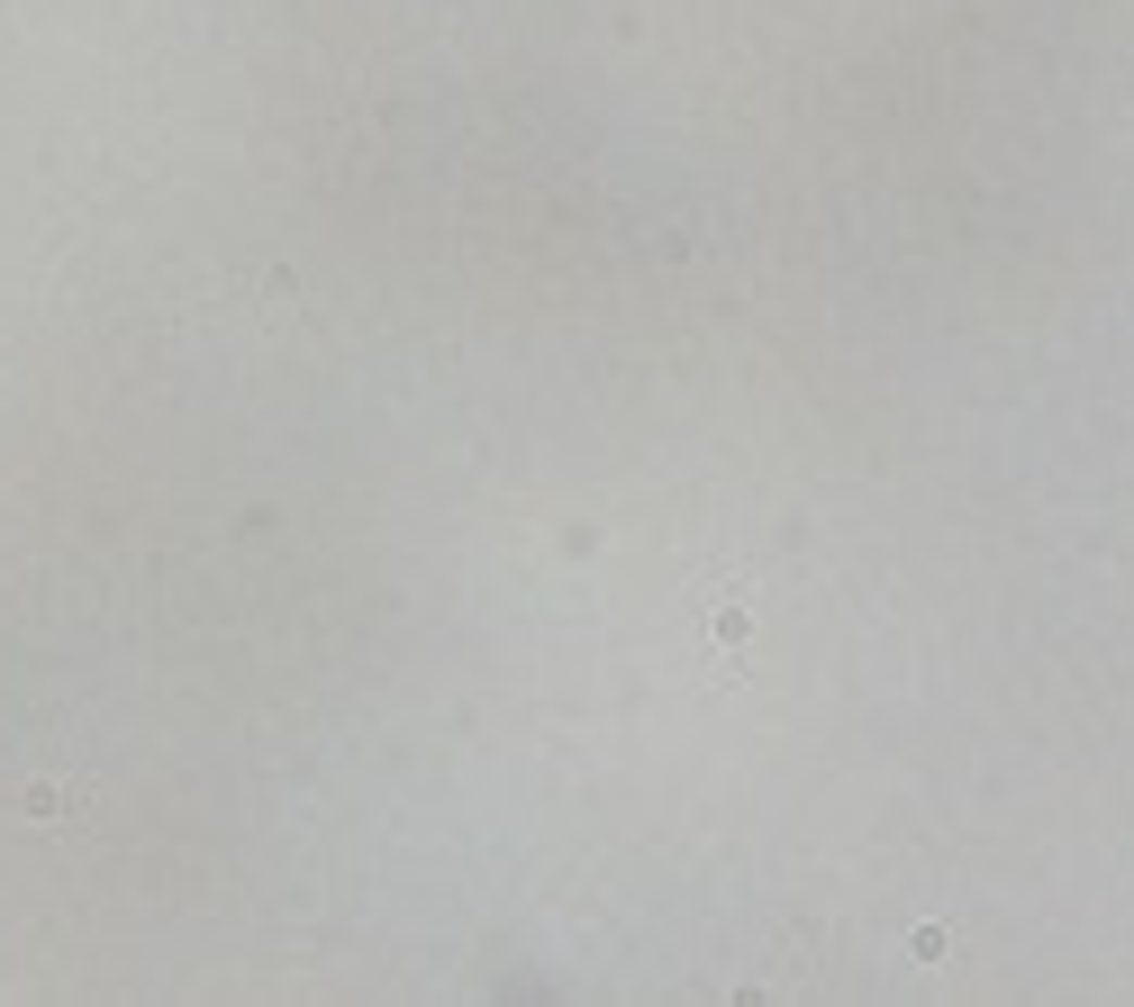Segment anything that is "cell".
I'll return each instance as SVG.
<instances>
[{
    "label": "cell",
    "mask_w": 1134,
    "mask_h": 1007,
    "mask_svg": "<svg viewBox=\"0 0 1134 1007\" xmlns=\"http://www.w3.org/2000/svg\"><path fill=\"white\" fill-rule=\"evenodd\" d=\"M55 808H73V790H55V781H37V790H28V817H55Z\"/></svg>",
    "instance_id": "cell-1"
}]
</instances>
